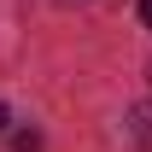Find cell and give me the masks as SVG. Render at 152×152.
Returning <instances> with one entry per match:
<instances>
[{
    "label": "cell",
    "mask_w": 152,
    "mask_h": 152,
    "mask_svg": "<svg viewBox=\"0 0 152 152\" xmlns=\"http://www.w3.org/2000/svg\"><path fill=\"white\" fill-rule=\"evenodd\" d=\"M140 23H146V29H152V0H140Z\"/></svg>",
    "instance_id": "6da1fadb"
},
{
    "label": "cell",
    "mask_w": 152,
    "mask_h": 152,
    "mask_svg": "<svg viewBox=\"0 0 152 152\" xmlns=\"http://www.w3.org/2000/svg\"><path fill=\"white\" fill-rule=\"evenodd\" d=\"M0 123H6V111H0Z\"/></svg>",
    "instance_id": "7a4b0ae2"
}]
</instances>
